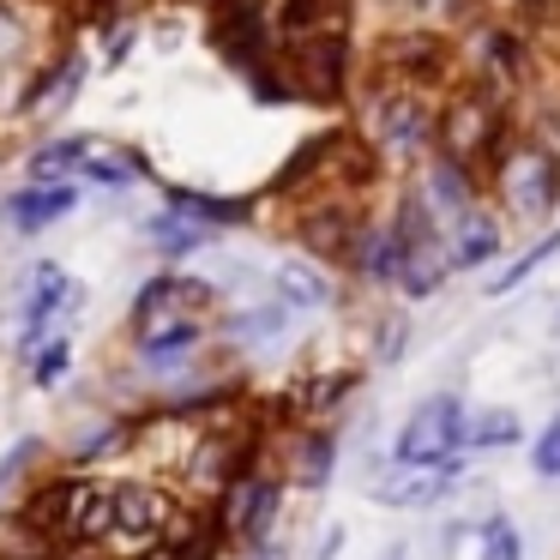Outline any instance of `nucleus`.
I'll use <instances>...</instances> for the list:
<instances>
[{
    "label": "nucleus",
    "instance_id": "6",
    "mask_svg": "<svg viewBox=\"0 0 560 560\" xmlns=\"http://www.w3.org/2000/svg\"><path fill=\"white\" fill-rule=\"evenodd\" d=\"M283 494H290V476H283V464L271 458V452H259L254 464H247L242 476H235L230 488H223L218 500H211V518H218V536L223 548H259L271 542V530H278V512H283Z\"/></svg>",
    "mask_w": 560,
    "mask_h": 560
},
{
    "label": "nucleus",
    "instance_id": "7",
    "mask_svg": "<svg viewBox=\"0 0 560 560\" xmlns=\"http://www.w3.org/2000/svg\"><path fill=\"white\" fill-rule=\"evenodd\" d=\"M85 31H73V37H61L49 55L37 61V73L19 85V103H13V121L37 127V133H55V127L67 121V109H73L79 97H85L91 73H97V61L85 55Z\"/></svg>",
    "mask_w": 560,
    "mask_h": 560
},
{
    "label": "nucleus",
    "instance_id": "29",
    "mask_svg": "<svg viewBox=\"0 0 560 560\" xmlns=\"http://www.w3.org/2000/svg\"><path fill=\"white\" fill-rule=\"evenodd\" d=\"M555 254H560V223H555V230H542V235H536V242L524 247L518 259H506V266H500L494 278H488V290H482V295H488V302H500V295L524 290V283H530V278H536V271H542Z\"/></svg>",
    "mask_w": 560,
    "mask_h": 560
},
{
    "label": "nucleus",
    "instance_id": "20",
    "mask_svg": "<svg viewBox=\"0 0 560 560\" xmlns=\"http://www.w3.org/2000/svg\"><path fill=\"white\" fill-rule=\"evenodd\" d=\"M158 194H163V206H175L182 218L211 223L218 235L247 230V223H259V211H266L259 194H206V187H182V182H163V175H158Z\"/></svg>",
    "mask_w": 560,
    "mask_h": 560
},
{
    "label": "nucleus",
    "instance_id": "14",
    "mask_svg": "<svg viewBox=\"0 0 560 560\" xmlns=\"http://www.w3.org/2000/svg\"><path fill=\"white\" fill-rule=\"evenodd\" d=\"M85 199L91 194L79 182H19L0 194V230L13 235V242H37V235L61 230L67 218H79Z\"/></svg>",
    "mask_w": 560,
    "mask_h": 560
},
{
    "label": "nucleus",
    "instance_id": "10",
    "mask_svg": "<svg viewBox=\"0 0 560 560\" xmlns=\"http://www.w3.org/2000/svg\"><path fill=\"white\" fill-rule=\"evenodd\" d=\"M464 434H470V404L458 392H434L422 398L404 428L392 434V464H410V470H434L446 458H464Z\"/></svg>",
    "mask_w": 560,
    "mask_h": 560
},
{
    "label": "nucleus",
    "instance_id": "5",
    "mask_svg": "<svg viewBox=\"0 0 560 560\" xmlns=\"http://www.w3.org/2000/svg\"><path fill=\"white\" fill-rule=\"evenodd\" d=\"M512 127H518L512 97H500V91H482V85H470V79H458V85L440 91L434 151H446V158H464V163H476V170H488V163H494V151L512 139Z\"/></svg>",
    "mask_w": 560,
    "mask_h": 560
},
{
    "label": "nucleus",
    "instance_id": "28",
    "mask_svg": "<svg viewBox=\"0 0 560 560\" xmlns=\"http://www.w3.org/2000/svg\"><path fill=\"white\" fill-rule=\"evenodd\" d=\"M67 548L43 524H31L19 506H0V560H61Z\"/></svg>",
    "mask_w": 560,
    "mask_h": 560
},
{
    "label": "nucleus",
    "instance_id": "23",
    "mask_svg": "<svg viewBox=\"0 0 560 560\" xmlns=\"http://www.w3.org/2000/svg\"><path fill=\"white\" fill-rule=\"evenodd\" d=\"M500 247H506V223H500L494 206H476L470 218L446 223V259H452V271H482V266H494Z\"/></svg>",
    "mask_w": 560,
    "mask_h": 560
},
{
    "label": "nucleus",
    "instance_id": "41",
    "mask_svg": "<svg viewBox=\"0 0 560 560\" xmlns=\"http://www.w3.org/2000/svg\"><path fill=\"white\" fill-rule=\"evenodd\" d=\"M386 560H410V548H392V555Z\"/></svg>",
    "mask_w": 560,
    "mask_h": 560
},
{
    "label": "nucleus",
    "instance_id": "18",
    "mask_svg": "<svg viewBox=\"0 0 560 560\" xmlns=\"http://www.w3.org/2000/svg\"><path fill=\"white\" fill-rule=\"evenodd\" d=\"M139 182H158V163H151L139 145H127V139H103L97 133L85 170H79V187H85L91 199H109V194H133Z\"/></svg>",
    "mask_w": 560,
    "mask_h": 560
},
{
    "label": "nucleus",
    "instance_id": "11",
    "mask_svg": "<svg viewBox=\"0 0 560 560\" xmlns=\"http://www.w3.org/2000/svg\"><path fill=\"white\" fill-rule=\"evenodd\" d=\"M368 218H374V211L355 194H314V199H302V206H290V242L302 247L307 259L343 271V259H350V247H355V235H362Z\"/></svg>",
    "mask_w": 560,
    "mask_h": 560
},
{
    "label": "nucleus",
    "instance_id": "32",
    "mask_svg": "<svg viewBox=\"0 0 560 560\" xmlns=\"http://www.w3.org/2000/svg\"><path fill=\"white\" fill-rule=\"evenodd\" d=\"M139 37H145V19H115V25H103L97 31V73H115V67H127L133 61V49H139Z\"/></svg>",
    "mask_w": 560,
    "mask_h": 560
},
{
    "label": "nucleus",
    "instance_id": "39",
    "mask_svg": "<svg viewBox=\"0 0 560 560\" xmlns=\"http://www.w3.org/2000/svg\"><path fill=\"white\" fill-rule=\"evenodd\" d=\"M247 560H283V548L278 542H259V548H247Z\"/></svg>",
    "mask_w": 560,
    "mask_h": 560
},
{
    "label": "nucleus",
    "instance_id": "22",
    "mask_svg": "<svg viewBox=\"0 0 560 560\" xmlns=\"http://www.w3.org/2000/svg\"><path fill=\"white\" fill-rule=\"evenodd\" d=\"M91 145H97V133H37L31 139V151L19 158V182H79V170H85Z\"/></svg>",
    "mask_w": 560,
    "mask_h": 560
},
{
    "label": "nucleus",
    "instance_id": "8",
    "mask_svg": "<svg viewBox=\"0 0 560 560\" xmlns=\"http://www.w3.org/2000/svg\"><path fill=\"white\" fill-rule=\"evenodd\" d=\"M530 31L518 19H476L470 31L458 37V79L482 91H500V97H518L530 85Z\"/></svg>",
    "mask_w": 560,
    "mask_h": 560
},
{
    "label": "nucleus",
    "instance_id": "27",
    "mask_svg": "<svg viewBox=\"0 0 560 560\" xmlns=\"http://www.w3.org/2000/svg\"><path fill=\"white\" fill-rule=\"evenodd\" d=\"M49 458H55L49 434H19L13 446L0 452V506H13V500L49 470Z\"/></svg>",
    "mask_w": 560,
    "mask_h": 560
},
{
    "label": "nucleus",
    "instance_id": "9",
    "mask_svg": "<svg viewBox=\"0 0 560 560\" xmlns=\"http://www.w3.org/2000/svg\"><path fill=\"white\" fill-rule=\"evenodd\" d=\"M206 49L218 55L235 79H247L254 67L278 61V19H271V0H218V7H206Z\"/></svg>",
    "mask_w": 560,
    "mask_h": 560
},
{
    "label": "nucleus",
    "instance_id": "16",
    "mask_svg": "<svg viewBox=\"0 0 560 560\" xmlns=\"http://www.w3.org/2000/svg\"><path fill=\"white\" fill-rule=\"evenodd\" d=\"M452 488H464V458H446V464H434V470L392 464L386 476L368 482V500H374V506H392V512H422V506H440Z\"/></svg>",
    "mask_w": 560,
    "mask_h": 560
},
{
    "label": "nucleus",
    "instance_id": "35",
    "mask_svg": "<svg viewBox=\"0 0 560 560\" xmlns=\"http://www.w3.org/2000/svg\"><path fill=\"white\" fill-rule=\"evenodd\" d=\"M530 470L542 482H560V416H548V428L530 440Z\"/></svg>",
    "mask_w": 560,
    "mask_h": 560
},
{
    "label": "nucleus",
    "instance_id": "24",
    "mask_svg": "<svg viewBox=\"0 0 560 560\" xmlns=\"http://www.w3.org/2000/svg\"><path fill=\"white\" fill-rule=\"evenodd\" d=\"M398 259H404L398 235H392L386 211H374V218L362 223V235H355L343 271H350L355 283H368V290H392V283H398Z\"/></svg>",
    "mask_w": 560,
    "mask_h": 560
},
{
    "label": "nucleus",
    "instance_id": "34",
    "mask_svg": "<svg viewBox=\"0 0 560 560\" xmlns=\"http://www.w3.org/2000/svg\"><path fill=\"white\" fill-rule=\"evenodd\" d=\"M476 548H482V560H524V536H518V524L500 518V512L476 524Z\"/></svg>",
    "mask_w": 560,
    "mask_h": 560
},
{
    "label": "nucleus",
    "instance_id": "13",
    "mask_svg": "<svg viewBox=\"0 0 560 560\" xmlns=\"http://www.w3.org/2000/svg\"><path fill=\"white\" fill-rule=\"evenodd\" d=\"M211 343H218V319L211 314H182V319H163V326H151V331H133L127 350H133L139 374L175 380V374H187V368L206 362Z\"/></svg>",
    "mask_w": 560,
    "mask_h": 560
},
{
    "label": "nucleus",
    "instance_id": "40",
    "mask_svg": "<svg viewBox=\"0 0 560 560\" xmlns=\"http://www.w3.org/2000/svg\"><path fill=\"white\" fill-rule=\"evenodd\" d=\"M380 7H386V13H404V19L416 13V0H380Z\"/></svg>",
    "mask_w": 560,
    "mask_h": 560
},
{
    "label": "nucleus",
    "instance_id": "33",
    "mask_svg": "<svg viewBox=\"0 0 560 560\" xmlns=\"http://www.w3.org/2000/svg\"><path fill=\"white\" fill-rule=\"evenodd\" d=\"M422 25L434 31H452V37H464V31L476 25V19H488V0H416V13Z\"/></svg>",
    "mask_w": 560,
    "mask_h": 560
},
{
    "label": "nucleus",
    "instance_id": "25",
    "mask_svg": "<svg viewBox=\"0 0 560 560\" xmlns=\"http://www.w3.org/2000/svg\"><path fill=\"white\" fill-rule=\"evenodd\" d=\"M127 452H139V416H97V422L79 428V440H67L61 458L73 470H97V464L127 458Z\"/></svg>",
    "mask_w": 560,
    "mask_h": 560
},
{
    "label": "nucleus",
    "instance_id": "31",
    "mask_svg": "<svg viewBox=\"0 0 560 560\" xmlns=\"http://www.w3.org/2000/svg\"><path fill=\"white\" fill-rule=\"evenodd\" d=\"M524 422L512 410H482L470 416V434H464V452H500V446H518Z\"/></svg>",
    "mask_w": 560,
    "mask_h": 560
},
{
    "label": "nucleus",
    "instance_id": "21",
    "mask_svg": "<svg viewBox=\"0 0 560 560\" xmlns=\"http://www.w3.org/2000/svg\"><path fill=\"white\" fill-rule=\"evenodd\" d=\"M266 283L290 314H326V307H338V278H331V266H319V259H307V254L278 259Z\"/></svg>",
    "mask_w": 560,
    "mask_h": 560
},
{
    "label": "nucleus",
    "instance_id": "3",
    "mask_svg": "<svg viewBox=\"0 0 560 560\" xmlns=\"http://www.w3.org/2000/svg\"><path fill=\"white\" fill-rule=\"evenodd\" d=\"M362 73L410 85V91H434L440 97L446 85H458V37L422 25V19H404V25L374 37V49L362 55Z\"/></svg>",
    "mask_w": 560,
    "mask_h": 560
},
{
    "label": "nucleus",
    "instance_id": "15",
    "mask_svg": "<svg viewBox=\"0 0 560 560\" xmlns=\"http://www.w3.org/2000/svg\"><path fill=\"white\" fill-rule=\"evenodd\" d=\"M416 187H422L428 206L446 223H458V218H470L476 206H488V175L464 158H446V151H428L422 170H416Z\"/></svg>",
    "mask_w": 560,
    "mask_h": 560
},
{
    "label": "nucleus",
    "instance_id": "19",
    "mask_svg": "<svg viewBox=\"0 0 560 560\" xmlns=\"http://www.w3.org/2000/svg\"><path fill=\"white\" fill-rule=\"evenodd\" d=\"M139 242H145V254L163 259V266H187V259L211 254L223 235L211 230V223H199V218H182L175 206H158L151 218H139Z\"/></svg>",
    "mask_w": 560,
    "mask_h": 560
},
{
    "label": "nucleus",
    "instance_id": "36",
    "mask_svg": "<svg viewBox=\"0 0 560 560\" xmlns=\"http://www.w3.org/2000/svg\"><path fill=\"white\" fill-rule=\"evenodd\" d=\"M404 343H410V319H404V314H386V319L374 326V362L392 368V362L404 355Z\"/></svg>",
    "mask_w": 560,
    "mask_h": 560
},
{
    "label": "nucleus",
    "instance_id": "2",
    "mask_svg": "<svg viewBox=\"0 0 560 560\" xmlns=\"http://www.w3.org/2000/svg\"><path fill=\"white\" fill-rule=\"evenodd\" d=\"M355 115H362V133L380 145V158L392 170H422V158L434 151V127H440V97L434 91H410L392 85V79H368L355 85Z\"/></svg>",
    "mask_w": 560,
    "mask_h": 560
},
{
    "label": "nucleus",
    "instance_id": "37",
    "mask_svg": "<svg viewBox=\"0 0 560 560\" xmlns=\"http://www.w3.org/2000/svg\"><path fill=\"white\" fill-rule=\"evenodd\" d=\"M560 19V0H524V13H518V25L530 31V25H555Z\"/></svg>",
    "mask_w": 560,
    "mask_h": 560
},
{
    "label": "nucleus",
    "instance_id": "4",
    "mask_svg": "<svg viewBox=\"0 0 560 560\" xmlns=\"http://www.w3.org/2000/svg\"><path fill=\"white\" fill-rule=\"evenodd\" d=\"M278 61L295 85V103H319L338 109L362 85V49H355V25L343 31H307V37H278Z\"/></svg>",
    "mask_w": 560,
    "mask_h": 560
},
{
    "label": "nucleus",
    "instance_id": "12",
    "mask_svg": "<svg viewBox=\"0 0 560 560\" xmlns=\"http://www.w3.org/2000/svg\"><path fill=\"white\" fill-rule=\"evenodd\" d=\"M182 314H211L218 319L223 314V283L199 278V271H182V266L151 271V278L133 290V302H127V338L163 326V319H182Z\"/></svg>",
    "mask_w": 560,
    "mask_h": 560
},
{
    "label": "nucleus",
    "instance_id": "30",
    "mask_svg": "<svg viewBox=\"0 0 560 560\" xmlns=\"http://www.w3.org/2000/svg\"><path fill=\"white\" fill-rule=\"evenodd\" d=\"M31 386L37 392H55V386H67V374H73V326H61L49 343H43L37 355H31Z\"/></svg>",
    "mask_w": 560,
    "mask_h": 560
},
{
    "label": "nucleus",
    "instance_id": "17",
    "mask_svg": "<svg viewBox=\"0 0 560 560\" xmlns=\"http://www.w3.org/2000/svg\"><path fill=\"white\" fill-rule=\"evenodd\" d=\"M338 428L331 422H295L290 428V446H283V476H290V488H302V494H319V488H331V476H338Z\"/></svg>",
    "mask_w": 560,
    "mask_h": 560
},
{
    "label": "nucleus",
    "instance_id": "38",
    "mask_svg": "<svg viewBox=\"0 0 560 560\" xmlns=\"http://www.w3.org/2000/svg\"><path fill=\"white\" fill-rule=\"evenodd\" d=\"M338 548H343V524H331V530H326V542L314 548V560H338Z\"/></svg>",
    "mask_w": 560,
    "mask_h": 560
},
{
    "label": "nucleus",
    "instance_id": "26",
    "mask_svg": "<svg viewBox=\"0 0 560 560\" xmlns=\"http://www.w3.org/2000/svg\"><path fill=\"white\" fill-rule=\"evenodd\" d=\"M290 319L295 314L266 290L259 302H247V307H223V314H218V343H223V350H254V343L283 338V331H290Z\"/></svg>",
    "mask_w": 560,
    "mask_h": 560
},
{
    "label": "nucleus",
    "instance_id": "1",
    "mask_svg": "<svg viewBox=\"0 0 560 560\" xmlns=\"http://www.w3.org/2000/svg\"><path fill=\"white\" fill-rule=\"evenodd\" d=\"M488 206L500 223H548L560 211V151L530 127H512V139L488 163Z\"/></svg>",
    "mask_w": 560,
    "mask_h": 560
}]
</instances>
